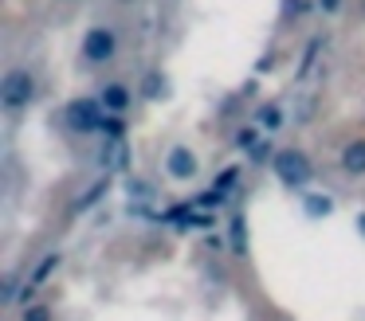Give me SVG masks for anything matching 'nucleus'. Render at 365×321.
I'll return each instance as SVG.
<instances>
[{"mask_svg":"<svg viewBox=\"0 0 365 321\" xmlns=\"http://www.w3.org/2000/svg\"><path fill=\"white\" fill-rule=\"evenodd\" d=\"M103 117H106L103 98H71L63 106V122H67V130H75V133L103 130Z\"/></svg>","mask_w":365,"mask_h":321,"instance_id":"obj_1","label":"nucleus"},{"mask_svg":"<svg viewBox=\"0 0 365 321\" xmlns=\"http://www.w3.org/2000/svg\"><path fill=\"white\" fill-rule=\"evenodd\" d=\"M32 98H36V78L28 70L12 67L9 75L0 78V106L4 110H24Z\"/></svg>","mask_w":365,"mask_h":321,"instance_id":"obj_2","label":"nucleus"},{"mask_svg":"<svg viewBox=\"0 0 365 321\" xmlns=\"http://www.w3.org/2000/svg\"><path fill=\"white\" fill-rule=\"evenodd\" d=\"M275 172H279V180H283L287 188H307L314 169H310V161H307L302 149H279L275 153Z\"/></svg>","mask_w":365,"mask_h":321,"instance_id":"obj_3","label":"nucleus"},{"mask_svg":"<svg viewBox=\"0 0 365 321\" xmlns=\"http://www.w3.org/2000/svg\"><path fill=\"white\" fill-rule=\"evenodd\" d=\"M114 47H118V39H114L110 28H91L87 39H83V55H87L91 63H110Z\"/></svg>","mask_w":365,"mask_h":321,"instance_id":"obj_4","label":"nucleus"},{"mask_svg":"<svg viewBox=\"0 0 365 321\" xmlns=\"http://www.w3.org/2000/svg\"><path fill=\"white\" fill-rule=\"evenodd\" d=\"M165 169H169V177H173V180H192V177H197V157H192L185 145H177V149H169Z\"/></svg>","mask_w":365,"mask_h":321,"instance_id":"obj_5","label":"nucleus"},{"mask_svg":"<svg viewBox=\"0 0 365 321\" xmlns=\"http://www.w3.org/2000/svg\"><path fill=\"white\" fill-rule=\"evenodd\" d=\"M98 98H103V106L110 110V114H126V110H130V98H134V94H130L126 83H106Z\"/></svg>","mask_w":365,"mask_h":321,"instance_id":"obj_6","label":"nucleus"},{"mask_svg":"<svg viewBox=\"0 0 365 321\" xmlns=\"http://www.w3.org/2000/svg\"><path fill=\"white\" fill-rule=\"evenodd\" d=\"M341 169H346L349 177H365V141H349V145L341 149Z\"/></svg>","mask_w":365,"mask_h":321,"instance_id":"obj_7","label":"nucleus"},{"mask_svg":"<svg viewBox=\"0 0 365 321\" xmlns=\"http://www.w3.org/2000/svg\"><path fill=\"white\" fill-rule=\"evenodd\" d=\"M255 122H259L263 130H279V125H283V106H279V102H267V106H259Z\"/></svg>","mask_w":365,"mask_h":321,"instance_id":"obj_8","label":"nucleus"},{"mask_svg":"<svg viewBox=\"0 0 365 321\" xmlns=\"http://www.w3.org/2000/svg\"><path fill=\"white\" fill-rule=\"evenodd\" d=\"M56 266H59V255H48V258H43L40 266H36V274H32V278H28V282H32V286H43V282H48V274L56 270Z\"/></svg>","mask_w":365,"mask_h":321,"instance_id":"obj_9","label":"nucleus"},{"mask_svg":"<svg viewBox=\"0 0 365 321\" xmlns=\"http://www.w3.org/2000/svg\"><path fill=\"white\" fill-rule=\"evenodd\" d=\"M232 251L236 255H244L247 243H244V216H232Z\"/></svg>","mask_w":365,"mask_h":321,"instance_id":"obj_10","label":"nucleus"},{"mask_svg":"<svg viewBox=\"0 0 365 321\" xmlns=\"http://www.w3.org/2000/svg\"><path fill=\"white\" fill-rule=\"evenodd\" d=\"M236 177H240V169H224L220 177L212 180V188H216L220 196H224V192H232V184H236Z\"/></svg>","mask_w":365,"mask_h":321,"instance_id":"obj_11","label":"nucleus"},{"mask_svg":"<svg viewBox=\"0 0 365 321\" xmlns=\"http://www.w3.org/2000/svg\"><path fill=\"white\" fill-rule=\"evenodd\" d=\"M98 133H106V137H118V133H122V114H110V110H106L103 130H98Z\"/></svg>","mask_w":365,"mask_h":321,"instance_id":"obj_12","label":"nucleus"},{"mask_svg":"<svg viewBox=\"0 0 365 321\" xmlns=\"http://www.w3.org/2000/svg\"><path fill=\"white\" fill-rule=\"evenodd\" d=\"M307 211L310 216H326V211H330V200H326V196H307Z\"/></svg>","mask_w":365,"mask_h":321,"instance_id":"obj_13","label":"nucleus"},{"mask_svg":"<svg viewBox=\"0 0 365 321\" xmlns=\"http://www.w3.org/2000/svg\"><path fill=\"white\" fill-rule=\"evenodd\" d=\"M158 94H165V78L150 75V78H145V98H158Z\"/></svg>","mask_w":365,"mask_h":321,"instance_id":"obj_14","label":"nucleus"},{"mask_svg":"<svg viewBox=\"0 0 365 321\" xmlns=\"http://www.w3.org/2000/svg\"><path fill=\"white\" fill-rule=\"evenodd\" d=\"M103 192H106V180H98V184H95V188H91V192L79 200V211H83V208H91L95 200H103Z\"/></svg>","mask_w":365,"mask_h":321,"instance_id":"obj_15","label":"nucleus"},{"mask_svg":"<svg viewBox=\"0 0 365 321\" xmlns=\"http://www.w3.org/2000/svg\"><path fill=\"white\" fill-rule=\"evenodd\" d=\"M24 321H51V310H48V305H28Z\"/></svg>","mask_w":365,"mask_h":321,"instance_id":"obj_16","label":"nucleus"},{"mask_svg":"<svg viewBox=\"0 0 365 321\" xmlns=\"http://www.w3.org/2000/svg\"><path fill=\"white\" fill-rule=\"evenodd\" d=\"M318 8H322V12H338L341 0H318Z\"/></svg>","mask_w":365,"mask_h":321,"instance_id":"obj_17","label":"nucleus"},{"mask_svg":"<svg viewBox=\"0 0 365 321\" xmlns=\"http://www.w3.org/2000/svg\"><path fill=\"white\" fill-rule=\"evenodd\" d=\"M240 145H255V130H240Z\"/></svg>","mask_w":365,"mask_h":321,"instance_id":"obj_18","label":"nucleus"},{"mask_svg":"<svg viewBox=\"0 0 365 321\" xmlns=\"http://www.w3.org/2000/svg\"><path fill=\"white\" fill-rule=\"evenodd\" d=\"M357 227H361V235H365V216H361V219H357Z\"/></svg>","mask_w":365,"mask_h":321,"instance_id":"obj_19","label":"nucleus"}]
</instances>
